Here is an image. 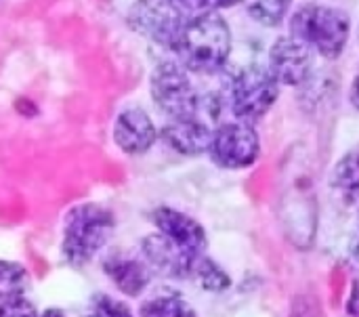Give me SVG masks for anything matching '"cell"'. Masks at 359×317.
Masks as SVG:
<instances>
[{"instance_id": "cell-1", "label": "cell", "mask_w": 359, "mask_h": 317, "mask_svg": "<svg viewBox=\"0 0 359 317\" xmlns=\"http://www.w3.org/2000/svg\"><path fill=\"white\" fill-rule=\"evenodd\" d=\"M172 50L187 72L215 74L231 55L229 23L217 11H204L185 21Z\"/></svg>"}, {"instance_id": "cell-2", "label": "cell", "mask_w": 359, "mask_h": 317, "mask_svg": "<svg viewBox=\"0 0 359 317\" xmlns=\"http://www.w3.org/2000/svg\"><path fill=\"white\" fill-rule=\"evenodd\" d=\"M116 221L114 215L95 202L74 206L63 219L61 250L69 265H88L109 242Z\"/></svg>"}, {"instance_id": "cell-3", "label": "cell", "mask_w": 359, "mask_h": 317, "mask_svg": "<svg viewBox=\"0 0 359 317\" xmlns=\"http://www.w3.org/2000/svg\"><path fill=\"white\" fill-rule=\"evenodd\" d=\"M290 34L303 40L311 50H318L322 57L337 59L349 42L351 19L337 6L311 2L292 13Z\"/></svg>"}, {"instance_id": "cell-4", "label": "cell", "mask_w": 359, "mask_h": 317, "mask_svg": "<svg viewBox=\"0 0 359 317\" xmlns=\"http://www.w3.org/2000/svg\"><path fill=\"white\" fill-rule=\"evenodd\" d=\"M280 82L273 78L269 67L248 65L233 80L229 88L231 114L240 122L257 124L278 101Z\"/></svg>"}, {"instance_id": "cell-5", "label": "cell", "mask_w": 359, "mask_h": 317, "mask_svg": "<svg viewBox=\"0 0 359 317\" xmlns=\"http://www.w3.org/2000/svg\"><path fill=\"white\" fill-rule=\"evenodd\" d=\"M149 95L156 107L168 118H187L200 114V95L189 72L179 61H162L149 78Z\"/></svg>"}, {"instance_id": "cell-6", "label": "cell", "mask_w": 359, "mask_h": 317, "mask_svg": "<svg viewBox=\"0 0 359 317\" xmlns=\"http://www.w3.org/2000/svg\"><path fill=\"white\" fill-rule=\"evenodd\" d=\"M126 21L139 36L172 50L187 19L179 0H135L126 13Z\"/></svg>"}, {"instance_id": "cell-7", "label": "cell", "mask_w": 359, "mask_h": 317, "mask_svg": "<svg viewBox=\"0 0 359 317\" xmlns=\"http://www.w3.org/2000/svg\"><path fill=\"white\" fill-rule=\"evenodd\" d=\"M208 154L221 168L242 170L252 166L261 156V141L248 122H223L212 130Z\"/></svg>"}, {"instance_id": "cell-8", "label": "cell", "mask_w": 359, "mask_h": 317, "mask_svg": "<svg viewBox=\"0 0 359 317\" xmlns=\"http://www.w3.org/2000/svg\"><path fill=\"white\" fill-rule=\"evenodd\" d=\"M313 53L297 36H280L269 48V72L280 84L301 86L311 78Z\"/></svg>"}, {"instance_id": "cell-9", "label": "cell", "mask_w": 359, "mask_h": 317, "mask_svg": "<svg viewBox=\"0 0 359 317\" xmlns=\"http://www.w3.org/2000/svg\"><path fill=\"white\" fill-rule=\"evenodd\" d=\"M151 221L158 227V231L164 238H168L187 257L196 259V257L206 252V248H208L206 231L189 215H185L181 210H175V208H168V206H160V208L154 210Z\"/></svg>"}, {"instance_id": "cell-10", "label": "cell", "mask_w": 359, "mask_h": 317, "mask_svg": "<svg viewBox=\"0 0 359 317\" xmlns=\"http://www.w3.org/2000/svg\"><path fill=\"white\" fill-rule=\"evenodd\" d=\"M158 139L156 124L141 107H126L114 122V143L128 156L145 154Z\"/></svg>"}, {"instance_id": "cell-11", "label": "cell", "mask_w": 359, "mask_h": 317, "mask_svg": "<svg viewBox=\"0 0 359 317\" xmlns=\"http://www.w3.org/2000/svg\"><path fill=\"white\" fill-rule=\"evenodd\" d=\"M158 137L177 154L181 156H202L208 154L210 149V139L212 130L208 128L206 122L198 116H187V118H170Z\"/></svg>"}, {"instance_id": "cell-12", "label": "cell", "mask_w": 359, "mask_h": 317, "mask_svg": "<svg viewBox=\"0 0 359 317\" xmlns=\"http://www.w3.org/2000/svg\"><path fill=\"white\" fill-rule=\"evenodd\" d=\"M143 255L149 265V269H156L162 276L168 278H189L194 257H187L183 250H179L168 238H164L160 231L154 236H147L143 240ZM202 257V255H200Z\"/></svg>"}, {"instance_id": "cell-13", "label": "cell", "mask_w": 359, "mask_h": 317, "mask_svg": "<svg viewBox=\"0 0 359 317\" xmlns=\"http://www.w3.org/2000/svg\"><path fill=\"white\" fill-rule=\"evenodd\" d=\"M103 271L114 282V286L130 299L141 297L147 290L149 280H151L149 265L124 252L109 255L103 261Z\"/></svg>"}, {"instance_id": "cell-14", "label": "cell", "mask_w": 359, "mask_h": 317, "mask_svg": "<svg viewBox=\"0 0 359 317\" xmlns=\"http://www.w3.org/2000/svg\"><path fill=\"white\" fill-rule=\"evenodd\" d=\"M332 185L345 200L359 206V151L345 156L332 173Z\"/></svg>"}, {"instance_id": "cell-15", "label": "cell", "mask_w": 359, "mask_h": 317, "mask_svg": "<svg viewBox=\"0 0 359 317\" xmlns=\"http://www.w3.org/2000/svg\"><path fill=\"white\" fill-rule=\"evenodd\" d=\"M189 278H196L204 290H210V292H221V290H227L231 280L229 276L212 261L208 259L206 255L198 257L191 265V276Z\"/></svg>"}, {"instance_id": "cell-16", "label": "cell", "mask_w": 359, "mask_h": 317, "mask_svg": "<svg viewBox=\"0 0 359 317\" xmlns=\"http://www.w3.org/2000/svg\"><path fill=\"white\" fill-rule=\"evenodd\" d=\"M29 276L21 263L0 261V301L21 297L27 290Z\"/></svg>"}, {"instance_id": "cell-17", "label": "cell", "mask_w": 359, "mask_h": 317, "mask_svg": "<svg viewBox=\"0 0 359 317\" xmlns=\"http://www.w3.org/2000/svg\"><path fill=\"white\" fill-rule=\"evenodd\" d=\"M139 317H194L189 305L175 295H162L141 305Z\"/></svg>"}, {"instance_id": "cell-18", "label": "cell", "mask_w": 359, "mask_h": 317, "mask_svg": "<svg viewBox=\"0 0 359 317\" xmlns=\"http://www.w3.org/2000/svg\"><path fill=\"white\" fill-rule=\"evenodd\" d=\"M290 4H292V0H250L248 13L257 23L267 25V27H276L288 15Z\"/></svg>"}, {"instance_id": "cell-19", "label": "cell", "mask_w": 359, "mask_h": 317, "mask_svg": "<svg viewBox=\"0 0 359 317\" xmlns=\"http://www.w3.org/2000/svg\"><path fill=\"white\" fill-rule=\"evenodd\" d=\"M93 317H135L133 311L128 309V305H124L122 301L109 297V295H99L93 301Z\"/></svg>"}, {"instance_id": "cell-20", "label": "cell", "mask_w": 359, "mask_h": 317, "mask_svg": "<svg viewBox=\"0 0 359 317\" xmlns=\"http://www.w3.org/2000/svg\"><path fill=\"white\" fill-rule=\"evenodd\" d=\"M0 317H40L34 303H29L23 295L2 301L0 305Z\"/></svg>"}, {"instance_id": "cell-21", "label": "cell", "mask_w": 359, "mask_h": 317, "mask_svg": "<svg viewBox=\"0 0 359 317\" xmlns=\"http://www.w3.org/2000/svg\"><path fill=\"white\" fill-rule=\"evenodd\" d=\"M288 317H324L318 297L313 295H299L292 299L290 316Z\"/></svg>"}, {"instance_id": "cell-22", "label": "cell", "mask_w": 359, "mask_h": 317, "mask_svg": "<svg viewBox=\"0 0 359 317\" xmlns=\"http://www.w3.org/2000/svg\"><path fill=\"white\" fill-rule=\"evenodd\" d=\"M200 6H204L206 11H223V8H231L244 0H198Z\"/></svg>"}, {"instance_id": "cell-23", "label": "cell", "mask_w": 359, "mask_h": 317, "mask_svg": "<svg viewBox=\"0 0 359 317\" xmlns=\"http://www.w3.org/2000/svg\"><path fill=\"white\" fill-rule=\"evenodd\" d=\"M347 317H359V280L353 284L347 299Z\"/></svg>"}, {"instance_id": "cell-24", "label": "cell", "mask_w": 359, "mask_h": 317, "mask_svg": "<svg viewBox=\"0 0 359 317\" xmlns=\"http://www.w3.org/2000/svg\"><path fill=\"white\" fill-rule=\"evenodd\" d=\"M349 99H351V105H353L355 109H359V76H355V80L351 82Z\"/></svg>"}, {"instance_id": "cell-25", "label": "cell", "mask_w": 359, "mask_h": 317, "mask_svg": "<svg viewBox=\"0 0 359 317\" xmlns=\"http://www.w3.org/2000/svg\"><path fill=\"white\" fill-rule=\"evenodd\" d=\"M40 317H65V313H63L61 309H55V307H53V309H46Z\"/></svg>"}, {"instance_id": "cell-26", "label": "cell", "mask_w": 359, "mask_h": 317, "mask_svg": "<svg viewBox=\"0 0 359 317\" xmlns=\"http://www.w3.org/2000/svg\"><path fill=\"white\" fill-rule=\"evenodd\" d=\"M353 257H355V261L359 263V231L358 236H355V240H353Z\"/></svg>"}, {"instance_id": "cell-27", "label": "cell", "mask_w": 359, "mask_h": 317, "mask_svg": "<svg viewBox=\"0 0 359 317\" xmlns=\"http://www.w3.org/2000/svg\"><path fill=\"white\" fill-rule=\"evenodd\" d=\"M179 2H183V0H179Z\"/></svg>"}, {"instance_id": "cell-28", "label": "cell", "mask_w": 359, "mask_h": 317, "mask_svg": "<svg viewBox=\"0 0 359 317\" xmlns=\"http://www.w3.org/2000/svg\"><path fill=\"white\" fill-rule=\"evenodd\" d=\"M88 317H93V316H88Z\"/></svg>"}]
</instances>
